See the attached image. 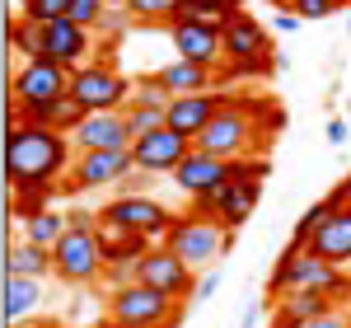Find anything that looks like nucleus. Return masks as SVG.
Segmentation results:
<instances>
[{
    "instance_id": "obj_42",
    "label": "nucleus",
    "mask_w": 351,
    "mask_h": 328,
    "mask_svg": "<svg viewBox=\"0 0 351 328\" xmlns=\"http://www.w3.org/2000/svg\"><path fill=\"white\" fill-rule=\"evenodd\" d=\"M258 319H263V301H258V305H248V309H243L239 328H258Z\"/></svg>"
},
{
    "instance_id": "obj_23",
    "label": "nucleus",
    "mask_w": 351,
    "mask_h": 328,
    "mask_svg": "<svg viewBox=\"0 0 351 328\" xmlns=\"http://www.w3.org/2000/svg\"><path fill=\"white\" fill-rule=\"evenodd\" d=\"M52 272V248L14 239L5 248V277H47Z\"/></svg>"
},
{
    "instance_id": "obj_36",
    "label": "nucleus",
    "mask_w": 351,
    "mask_h": 328,
    "mask_svg": "<svg viewBox=\"0 0 351 328\" xmlns=\"http://www.w3.org/2000/svg\"><path fill=\"white\" fill-rule=\"evenodd\" d=\"M291 14H295L300 24H309V19H328V14H337L328 0H291Z\"/></svg>"
},
{
    "instance_id": "obj_40",
    "label": "nucleus",
    "mask_w": 351,
    "mask_h": 328,
    "mask_svg": "<svg viewBox=\"0 0 351 328\" xmlns=\"http://www.w3.org/2000/svg\"><path fill=\"white\" fill-rule=\"evenodd\" d=\"M324 137L332 141V145H342V141L351 137V122L347 117H328V127H324Z\"/></svg>"
},
{
    "instance_id": "obj_4",
    "label": "nucleus",
    "mask_w": 351,
    "mask_h": 328,
    "mask_svg": "<svg viewBox=\"0 0 351 328\" xmlns=\"http://www.w3.org/2000/svg\"><path fill=\"white\" fill-rule=\"evenodd\" d=\"M220 38H225V75H267V71H276L267 28L248 10H234L220 28Z\"/></svg>"
},
{
    "instance_id": "obj_13",
    "label": "nucleus",
    "mask_w": 351,
    "mask_h": 328,
    "mask_svg": "<svg viewBox=\"0 0 351 328\" xmlns=\"http://www.w3.org/2000/svg\"><path fill=\"white\" fill-rule=\"evenodd\" d=\"M99 52V43H94V33L75 19H52V24H43V56L56 61L61 71H80L84 61H94Z\"/></svg>"
},
{
    "instance_id": "obj_21",
    "label": "nucleus",
    "mask_w": 351,
    "mask_h": 328,
    "mask_svg": "<svg viewBox=\"0 0 351 328\" xmlns=\"http://www.w3.org/2000/svg\"><path fill=\"white\" fill-rule=\"evenodd\" d=\"M160 84L178 99V94H202V89H216V71H206V66H197V61H183V56H173L169 66L155 71Z\"/></svg>"
},
{
    "instance_id": "obj_19",
    "label": "nucleus",
    "mask_w": 351,
    "mask_h": 328,
    "mask_svg": "<svg viewBox=\"0 0 351 328\" xmlns=\"http://www.w3.org/2000/svg\"><path fill=\"white\" fill-rule=\"evenodd\" d=\"M258 202H263V183H239V178H230V183L216 192V220L234 235L243 220L258 211Z\"/></svg>"
},
{
    "instance_id": "obj_41",
    "label": "nucleus",
    "mask_w": 351,
    "mask_h": 328,
    "mask_svg": "<svg viewBox=\"0 0 351 328\" xmlns=\"http://www.w3.org/2000/svg\"><path fill=\"white\" fill-rule=\"evenodd\" d=\"M271 28H276V33H295V28H300V19L291 14V10H281V14L271 19Z\"/></svg>"
},
{
    "instance_id": "obj_43",
    "label": "nucleus",
    "mask_w": 351,
    "mask_h": 328,
    "mask_svg": "<svg viewBox=\"0 0 351 328\" xmlns=\"http://www.w3.org/2000/svg\"><path fill=\"white\" fill-rule=\"evenodd\" d=\"M332 192H337V202H342V207H351V169H347V178H342Z\"/></svg>"
},
{
    "instance_id": "obj_26",
    "label": "nucleus",
    "mask_w": 351,
    "mask_h": 328,
    "mask_svg": "<svg viewBox=\"0 0 351 328\" xmlns=\"http://www.w3.org/2000/svg\"><path fill=\"white\" fill-rule=\"evenodd\" d=\"M132 10H104V14H99V24L89 28V33H94V43H99V47H117V43H122V38H127V33H132Z\"/></svg>"
},
{
    "instance_id": "obj_34",
    "label": "nucleus",
    "mask_w": 351,
    "mask_h": 328,
    "mask_svg": "<svg viewBox=\"0 0 351 328\" xmlns=\"http://www.w3.org/2000/svg\"><path fill=\"white\" fill-rule=\"evenodd\" d=\"M122 117H127L132 137H145V132L164 127V108H136V104H127V108H122Z\"/></svg>"
},
{
    "instance_id": "obj_32",
    "label": "nucleus",
    "mask_w": 351,
    "mask_h": 328,
    "mask_svg": "<svg viewBox=\"0 0 351 328\" xmlns=\"http://www.w3.org/2000/svg\"><path fill=\"white\" fill-rule=\"evenodd\" d=\"M71 0H19V19H33V24H52V19H66Z\"/></svg>"
},
{
    "instance_id": "obj_46",
    "label": "nucleus",
    "mask_w": 351,
    "mask_h": 328,
    "mask_svg": "<svg viewBox=\"0 0 351 328\" xmlns=\"http://www.w3.org/2000/svg\"><path fill=\"white\" fill-rule=\"evenodd\" d=\"M328 5H332V10H351V0H328Z\"/></svg>"
},
{
    "instance_id": "obj_37",
    "label": "nucleus",
    "mask_w": 351,
    "mask_h": 328,
    "mask_svg": "<svg viewBox=\"0 0 351 328\" xmlns=\"http://www.w3.org/2000/svg\"><path fill=\"white\" fill-rule=\"evenodd\" d=\"M216 291H220V272H211V268H206V272H202V281H197V291H192V301L206 305L211 296H216Z\"/></svg>"
},
{
    "instance_id": "obj_1",
    "label": "nucleus",
    "mask_w": 351,
    "mask_h": 328,
    "mask_svg": "<svg viewBox=\"0 0 351 328\" xmlns=\"http://www.w3.org/2000/svg\"><path fill=\"white\" fill-rule=\"evenodd\" d=\"M71 164H75V145L66 132L10 122V132H5V178H10V188H61Z\"/></svg>"
},
{
    "instance_id": "obj_45",
    "label": "nucleus",
    "mask_w": 351,
    "mask_h": 328,
    "mask_svg": "<svg viewBox=\"0 0 351 328\" xmlns=\"http://www.w3.org/2000/svg\"><path fill=\"white\" fill-rule=\"evenodd\" d=\"M104 5H112V10H127V5H132V0H104Z\"/></svg>"
},
{
    "instance_id": "obj_14",
    "label": "nucleus",
    "mask_w": 351,
    "mask_h": 328,
    "mask_svg": "<svg viewBox=\"0 0 351 328\" xmlns=\"http://www.w3.org/2000/svg\"><path fill=\"white\" fill-rule=\"evenodd\" d=\"M169 43H173V52L183 56V61H197V66H206V71H220V66H225V38H220V28H211V24L178 19V24H169Z\"/></svg>"
},
{
    "instance_id": "obj_29",
    "label": "nucleus",
    "mask_w": 351,
    "mask_h": 328,
    "mask_svg": "<svg viewBox=\"0 0 351 328\" xmlns=\"http://www.w3.org/2000/svg\"><path fill=\"white\" fill-rule=\"evenodd\" d=\"M61 197V188H14V202H10V216L14 220H28L38 211H47V202Z\"/></svg>"
},
{
    "instance_id": "obj_28",
    "label": "nucleus",
    "mask_w": 351,
    "mask_h": 328,
    "mask_svg": "<svg viewBox=\"0 0 351 328\" xmlns=\"http://www.w3.org/2000/svg\"><path fill=\"white\" fill-rule=\"evenodd\" d=\"M276 305H286L300 324H309V319H319V314H328V309H332V296H324V291H286Z\"/></svg>"
},
{
    "instance_id": "obj_50",
    "label": "nucleus",
    "mask_w": 351,
    "mask_h": 328,
    "mask_svg": "<svg viewBox=\"0 0 351 328\" xmlns=\"http://www.w3.org/2000/svg\"><path fill=\"white\" fill-rule=\"evenodd\" d=\"M56 328H61V324H56Z\"/></svg>"
},
{
    "instance_id": "obj_6",
    "label": "nucleus",
    "mask_w": 351,
    "mask_h": 328,
    "mask_svg": "<svg viewBox=\"0 0 351 328\" xmlns=\"http://www.w3.org/2000/svg\"><path fill=\"white\" fill-rule=\"evenodd\" d=\"M178 309H183V305L169 301L164 291H155V286H145V281L112 286L108 305H104V314H108L112 324H127V328H160L164 319H173Z\"/></svg>"
},
{
    "instance_id": "obj_7",
    "label": "nucleus",
    "mask_w": 351,
    "mask_h": 328,
    "mask_svg": "<svg viewBox=\"0 0 351 328\" xmlns=\"http://www.w3.org/2000/svg\"><path fill=\"white\" fill-rule=\"evenodd\" d=\"M99 225H112V230H136V235H150L160 244L173 225V211L164 207L160 197L150 192H117L112 202L99 207Z\"/></svg>"
},
{
    "instance_id": "obj_16",
    "label": "nucleus",
    "mask_w": 351,
    "mask_h": 328,
    "mask_svg": "<svg viewBox=\"0 0 351 328\" xmlns=\"http://www.w3.org/2000/svg\"><path fill=\"white\" fill-rule=\"evenodd\" d=\"M132 127L122 113H84V122L71 132L75 150H132Z\"/></svg>"
},
{
    "instance_id": "obj_12",
    "label": "nucleus",
    "mask_w": 351,
    "mask_h": 328,
    "mask_svg": "<svg viewBox=\"0 0 351 328\" xmlns=\"http://www.w3.org/2000/svg\"><path fill=\"white\" fill-rule=\"evenodd\" d=\"M188 155H192V141H188V137H178L169 122L132 141V160H136V169H141V174H155V178H160V174H169V178H173V169L188 160Z\"/></svg>"
},
{
    "instance_id": "obj_15",
    "label": "nucleus",
    "mask_w": 351,
    "mask_h": 328,
    "mask_svg": "<svg viewBox=\"0 0 351 328\" xmlns=\"http://www.w3.org/2000/svg\"><path fill=\"white\" fill-rule=\"evenodd\" d=\"M230 104V94L225 89H202V94H178L173 104H169V113H164V122L178 132V137L197 141L206 127H211V117H216L220 108Z\"/></svg>"
},
{
    "instance_id": "obj_47",
    "label": "nucleus",
    "mask_w": 351,
    "mask_h": 328,
    "mask_svg": "<svg viewBox=\"0 0 351 328\" xmlns=\"http://www.w3.org/2000/svg\"><path fill=\"white\" fill-rule=\"evenodd\" d=\"M99 328H127V324H112V319H104V324H99Z\"/></svg>"
},
{
    "instance_id": "obj_49",
    "label": "nucleus",
    "mask_w": 351,
    "mask_h": 328,
    "mask_svg": "<svg viewBox=\"0 0 351 328\" xmlns=\"http://www.w3.org/2000/svg\"><path fill=\"white\" fill-rule=\"evenodd\" d=\"M347 122H351V104H347Z\"/></svg>"
},
{
    "instance_id": "obj_22",
    "label": "nucleus",
    "mask_w": 351,
    "mask_h": 328,
    "mask_svg": "<svg viewBox=\"0 0 351 328\" xmlns=\"http://www.w3.org/2000/svg\"><path fill=\"white\" fill-rule=\"evenodd\" d=\"M43 301V281L38 277H5V324H24Z\"/></svg>"
},
{
    "instance_id": "obj_38",
    "label": "nucleus",
    "mask_w": 351,
    "mask_h": 328,
    "mask_svg": "<svg viewBox=\"0 0 351 328\" xmlns=\"http://www.w3.org/2000/svg\"><path fill=\"white\" fill-rule=\"evenodd\" d=\"M304 328H351V319H347V314H342V309H337V305H332L328 314H319V319H309V324H304Z\"/></svg>"
},
{
    "instance_id": "obj_5",
    "label": "nucleus",
    "mask_w": 351,
    "mask_h": 328,
    "mask_svg": "<svg viewBox=\"0 0 351 328\" xmlns=\"http://www.w3.org/2000/svg\"><path fill=\"white\" fill-rule=\"evenodd\" d=\"M71 99L84 113H122L132 99V80L112 66V61H84L80 71H71Z\"/></svg>"
},
{
    "instance_id": "obj_44",
    "label": "nucleus",
    "mask_w": 351,
    "mask_h": 328,
    "mask_svg": "<svg viewBox=\"0 0 351 328\" xmlns=\"http://www.w3.org/2000/svg\"><path fill=\"white\" fill-rule=\"evenodd\" d=\"M5 328H56V324H43V319H24V324H5Z\"/></svg>"
},
{
    "instance_id": "obj_3",
    "label": "nucleus",
    "mask_w": 351,
    "mask_h": 328,
    "mask_svg": "<svg viewBox=\"0 0 351 328\" xmlns=\"http://www.w3.org/2000/svg\"><path fill=\"white\" fill-rule=\"evenodd\" d=\"M160 244L173 248L192 272H206L220 253H230V248H234V239H230V230H225L220 220L188 211V216H173V225H169V235H164Z\"/></svg>"
},
{
    "instance_id": "obj_9",
    "label": "nucleus",
    "mask_w": 351,
    "mask_h": 328,
    "mask_svg": "<svg viewBox=\"0 0 351 328\" xmlns=\"http://www.w3.org/2000/svg\"><path fill=\"white\" fill-rule=\"evenodd\" d=\"M127 174H136L132 150H75V164L66 174V192H94V188H117Z\"/></svg>"
},
{
    "instance_id": "obj_33",
    "label": "nucleus",
    "mask_w": 351,
    "mask_h": 328,
    "mask_svg": "<svg viewBox=\"0 0 351 328\" xmlns=\"http://www.w3.org/2000/svg\"><path fill=\"white\" fill-rule=\"evenodd\" d=\"M230 178H239V183H263V178H271V160L267 155H239V160H230Z\"/></svg>"
},
{
    "instance_id": "obj_35",
    "label": "nucleus",
    "mask_w": 351,
    "mask_h": 328,
    "mask_svg": "<svg viewBox=\"0 0 351 328\" xmlns=\"http://www.w3.org/2000/svg\"><path fill=\"white\" fill-rule=\"evenodd\" d=\"M104 10H108L104 0H71V10H66V19H75V24L94 28V24H99V14H104Z\"/></svg>"
},
{
    "instance_id": "obj_17",
    "label": "nucleus",
    "mask_w": 351,
    "mask_h": 328,
    "mask_svg": "<svg viewBox=\"0 0 351 328\" xmlns=\"http://www.w3.org/2000/svg\"><path fill=\"white\" fill-rule=\"evenodd\" d=\"M173 183L188 192V197H206V192H220L230 183V160H220V155H206V150H197L192 145V155L178 169H173Z\"/></svg>"
},
{
    "instance_id": "obj_8",
    "label": "nucleus",
    "mask_w": 351,
    "mask_h": 328,
    "mask_svg": "<svg viewBox=\"0 0 351 328\" xmlns=\"http://www.w3.org/2000/svg\"><path fill=\"white\" fill-rule=\"evenodd\" d=\"M52 277L66 286H89L104 277V253H99V235L94 230H66L52 244Z\"/></svg>"
},
{
    "instance_id": "obj_11",
    "label": "nucleus",
    "mask_w": 351,
    "mask_h": 328,
    "mask_svg": "<svg viewBox=\"0 0 351 328\" xmlns=\"http://www.w3.org/2000/svg\"><path fill=\"white\" fill-rule=\"evenodd\" d=\"M61 94H71V71L47 56H33L10 75V104H52Z\"/></svg>"
},
{
    "instance_id": "obj_18",
    "label": "nucleus",
    "mask_w": 351,
    "mask_h": 328,
    "mask_svg": "<svg viewBox=\"0 0 351 328\" xmlns=\"http://www.w3.org/2000/svg\"><path fill=\"white\" fill-rule=\"evenodd\" d=\"M309 253L324 258V263H332V268H351V207H337V211L314 230Z\"/></svg>"
},
{
    "instance_id": "obj_20",
    "label": "nucleus",
    "mask_w": 351,
    "mask_h": 328,
    "mask_svg": "<svg viewBox=\"0 0 351 328\" xmlns=\"http://www.w3.org/2000/svg\"><path fill=\"white\" fill-rule=\"evenodd\" d=\"M99 253H104V268H117V263H141L155 239L150 235H136V230H112V225H99Z\"/></svg>"
},
{
    "instance_id": "obj_39",
    "label": "nucleus",
    "mask_w": 351,
    "mask_h": 328,
    "mask_svg": "<svg viewBox=\"0 0 351 328\" xmlns=\"http://www.w3.org/2000/svg\"><path fill=\"white\" fill-rule=\"evenodd\" d=\"M66 225H71V230H99V216H94V211H80V207H71V211H66Z\"/></svg>"
},
{
    "instance_id": "obj_27",
    "label": "nucleus",
    "mask_w": 351,
    "mask_h": 328,
    "mask_svg": "<svg viewBox=\"0 0 351 328\" xmlns=\"http://www.w3.org/2000/svg\"><path fill=\"white\" fill-rule=\"evenodd\" d=\"M337 207H342V202H337V192H328V197H319V202H314V207H309V211H304V216L295 220V235H291V244L309 248V239H314V230H319V225H324V220L332 216Z\"/></svg>"
},
{
    "instance_id": "obj_24",
    "label": "nucleus",
    "mask_w": 351,
    "mask_h": 328,
    "mask_svg": "<svg viewBox=\"0 0 351 328\" xmlns=\"http://www.w3.org/2000/svg\"><path fill=\"white\" fill-rule=\"evenodd\" d=\"M71 225H66V211H38V216H28L19 220V239H28V244H43V248H52L61 235H66Z\"/></svg>"
},
{
    "instance_id": "obj_2",
    "label": "nucleus",
    "mask_w": 351,
    "mask_h": 328,
    "mask_svg": "<svg viewBox=\"0 0 351 328\" xmlns=\"http://www.w3.org/2000/svg\"><path fill=\"white\" fill-rule=\"evenodd\" d=\"M347 286H351V277H342V268L314 258L309 248H300V244H286L267 277V301H281L286 291H324V296L337 301V296H347Z\"/></svg>"
},
{
    "instance_id": "obj_31",
    "label": "nucleus",
    "mask_w": 351,
    "mask_h": 328,
    "mask_svg": "<svg viewBox=\"0 0 351 328\" xmlns=\"http://www.w3.org/2000/svg\"><path fill=\"white\" fill-rule=\"evenodd\" d=\"M178 5H183V0H132L127 10H132L136 24H169Z\"/></svg>"
},
{
    "instance_id": "obj_10",
    "label": "nucleus",
    "mask_w": 351,
    "mask_h": 328,
    "mask_svg": "<svg viewBox=\"0 0 351 328\" xmlns=\"http://www.w3.org/2000/svg\"><path fill=\"white\" fill-rule=\"evenodd\" d=\"M136 281H145V286L164 291L169 301H178V305H188L192 291H197V272H192L169 244H155L141 263H136Z\"/></svg>"
},
{
    "instance_id": "obj_25",
    "label": "nucleus",
    "mask_w": 351,
    "mask_h": 328,
    "mask_svg": "<svg viewBox=\"0 0 351 328\" xmlns=\"http://www.w3.org/2000/svg\"><path fill=\"white\" fill-rule=\"evenodd\" d=\"M5 43L24 56V61H33V56H43V24L14 14V19H5Z\"/></svg>"
},
{
    "instance_id": "obj_48",
    "label": "nucleus",
    "mask_w": 351,
    "mask_h": 328,
    "mask_svg": "<svg viewBox=\"0 0 351 328\" xmlns=\"http://www.w3.org/2000/svg\"><path fill=\"white\" fill-rule=\"evenodd\" d=\"M347 38H351V10H347Z\"/></svg>"
},
{
    "instance_id": "obj_30",
    "label": "nucleus",
    "mask_w": 351,
    "mask_h": 328,
    "mask_svg": "<svg viewBox=\"0 0 351 328\" xmlns=\"http://www.w3.org/2000/svg\"><path fill=\"white\" fill-rule=\"evenodd\" d=\"M127 104H136V108H164V113H169L173 94L160 84V75H141V80H132V99H127Z\"/></svg>"
}]
</instances>
